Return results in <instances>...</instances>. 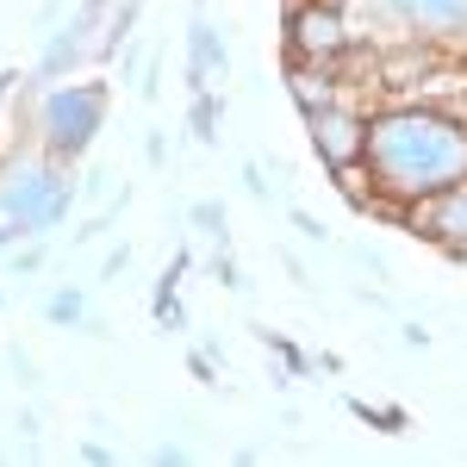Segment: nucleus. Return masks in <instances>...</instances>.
Returning <instances> with one entry per match:
<instances>
[{
    "instance_id": "0eeeda50",
    "label": "nucleus",
    "mask_w": 467,
    "mask_h": 467,
    "mask_svg": "<svg viewBox=\"0 0 467 467\" xmlns=\"http://www.w3.org/2000/svg\"><path fill=\"white\" fill-rule=\"evenodd\" d=\"M224 37H218V26H206V19H193L187 26V75H193V88H213L218 75H224Z\"/></svg>"
},
{
    "instance_id": "20e7f679",
    "label": "nucleus",
    "mask_w": 467,
    "mask_h": 467,
    "mask_svg": "<svg viewBox=\"0 0 467 467\" xmlns=\"http://www.w3.org/2000/svg\"><path fill=\"white\" fill-rule=\"evenodd\" d=\"M0 213L13 218L19 231H50L57 218L69 213V181L57 175V169H37V175L13 181V187L0 193Z\"/></svg>"
},
{
    "instance_id": "f257e3e1",
    "label": "nucleus",
    "mask_w": 467,
    "mask_h": 467,
    "mask_svg": "<svg viewBox=\"0 0 467 467\" xmlns=\"http://www.w3.org/2000/svg\"><path fill=\"white\" fill-rule=\"evenodd\" d=\"M368 206H418L467 181V119L431 100H393L368 112Z\"/></svg>"
},
{
    "instance_id": "ddd939ff",
    "label": "nucleus",
    "mask_w": 467,
    "mask_h": 467,
    "mask_svg": "<svg viewBox=\"0 0 467 467\" xmlns=\"http://www.w3.org/2000/svg\"><path fill=\"white\" fill-rule=\"evenodd\" d=\"M0 100H6V75H0Z\"/></svg>"
},
{
    "instance_id": "9b49d317",
    "label": "nucleus",
    "mask_w": 467,
    "mask_h": 467,
    "mask_svg": "<svg viewBox=\"0 0 467 467\" xmlns=\"http://www.w3.org/2000/svg\"><path fill=\"white\" fill-rule=\"evenodd\" d=\"M268 349H275V356L287 361L293 374H299V368H306V356H299V349H293V343H281V337H268Z\"/></svg>"
},
{
    "instance_id": "6e6552de",
    "label": "nucleus",
    "mask_w": 467,
    "mask_h": 467,
    "mask_svg": "<svg viewBox=\"0 0 467 467\" xmlns=\"http://www.w3.org/2000/svg\"><path fill=\"white\" fill-rule=\"evenodd\" d=\"M218 100H213V88H193V112H187V119H193V138H200V144H213L218 138Z\"/></svg>"
},
{
    "instance_id": "1a4fd4ad",
    "label": "nucleus",
    "mask_w": 467,
    "mask_h": 467,
    "mask_svg": "<svg viewBox=\"0 0 467 467\" xmlns=\"http://www.w3.org/2000/svg\"><path fill=\"white\" fill-rule=\"evenodd\" d=\"M50 324H88V293H75V287H63V293H50Z\"/></svg>"
},
{
    "instance_id": "39448f33",
    "label": "nucleus",
    "mask_w": 467,
    "mask_h": 467,
    "mask_svg": "<svg viewBox=\"0 0 467 467\" xmlns=\"http://www.w3.org/2000/svg\"><path fill=\"white\" fill-rule=\"evenodd\" d=\"M343 44H349V32H343V13H337L330 0H299L287 13V57L330 63Z\"/></svg>"
},
{
    "instance_id": "423d86ee",
    "label": "nucleus",
    "mask_w": 467,
    "mask_h": 467,
    "mask_svg": "<svg viewBox=\"0 0 467 467\" xmlns=\"http://www.w3.org/2000/svg\"><path fill=\"white\" fill-rule=\"evenodd\" d=\"M405 224H418L424 237H436V244H449L455 255H467V181L462 187H442V193L418 200V206H405Z\"/></svg>"
},
{
    "instance_id": "9d476101",
    "label": "nucleus",
    "mask_w": 467,
    "mask_h": 467,
    "mask_svg": "<svg viewBox=\"0 0 467 467\" xmlns=\"http://www.w3.org/2000/svg\"><path fill=\"white\" fill-rule=\"evenodd\" d=\"M356 418H368V424H387V431H405V411H387V405H356Z\"/></svg>"
},
{
    "instance_id": "f03ea898",
    "label": "nucleus",
    "mask_w": 467,
    "mask_h": 467,
    "mask_svg": "<svg viewBox=\"0 0 467 467\" xmlns=\"http://www.w3.org/2000/svg\"><path fill=\"white\" fill-rule=\"evenodd\" d=\"M107 125V88L100 81H69L44 100V144L57 162H69L94 144V131Z\"/></svg>"
},
{
    "instance_id": "f8f14e48",
    "label": "nucleus",
    "mask_w": 467,
    "mask_h": 467,
    "mask_svg": "<svg viewBox=\"0 0 467 467\" xmlns=\"http://www.w3.org/2000/svg\"><path fill=\"white\" fill-rule=\"evenodd\" d=\"M244 187H250L255 200H262V193H268V181H262V169H255V162H250V169H244Z\"/></svg>"
},
{
    "instance_id": "7ed1b4c3",
    "label": "nucleus",
    "mask_w": 467,
    "mask_h": 467,
    "mask_svg": "<svg viewBox=\"0 0 467 467\" xmlns=\"http://www.w3.org/2000/svg\"><path fill=\"white\" fill-rule=\"evenodd\" d=\"M306 125H312V150L330 162V175L361 162V150H368V112H356L349 100H324V107L306 112Z\"/></svg>"
}]
</instances>
